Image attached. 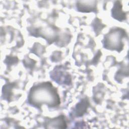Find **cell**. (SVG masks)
<instances>
[{
	"label": "cell",
	"mask_w": 129,
	"mask_h": 129,
	"mask_svg": "<svg viewBox=\"0 0 129 129\" xmlns=\"http://www.w3.org/2000/svg\"><path fill=\"white\" fill-rule=\"evenodd\" d=\"M52 87L48 85H43L37 87V88L32 90L31 97L33 101L37 103H42L44 102L48 104L55 105L59 101L58 97L56 96V92L52 89Z\"/></svg>",
	"instance_id": "6da1fadb"
}]
</instances>
